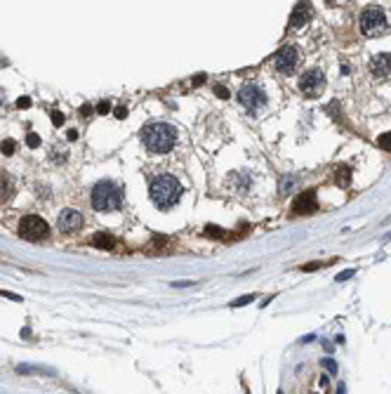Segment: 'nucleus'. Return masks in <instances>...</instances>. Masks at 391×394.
<instances>
[{
    "instance_id": "obj_1",
    "label": "nucleus",
    "mask_w": 391,
    "mask_h": 394,
    "mask_svg": "<svg viewBox=\"0 0 391 394\" xmlns=\"http://www.w3.org/2000/svg\"><path fill=\"white\" fill-rule=\"evenodd\" d=\"M181 192H184L181 182L175 175H158L148 184L151 201L156 203V208H160V210H170L172 205H177V201L181 198Z\"/></svg>"
},
{
    "instance_id": "obj_2",
    "label": "nucleus",
    "mask_w": 391,
    "mask_h": 394,
    "mask_svg": "<svg viewBox=\"0 0 391 394\" xmlns=\"http://www.w3.org/2000/svg\"><path fill=\"white\" fill-rule=\"evenodd\" d=\"M142 142L151 154H168L177 144V130L170 123H148L142 130Z\"/></svg>"
},
{
    "instance_id": "obj_3",
    "label": "nucleus",
    "mask_w": 391,
    "mask_h": 394,
    "mask_svg": "<svg viewBox=\"0 0 391 394\" xmlns=\"http://www.w3.org/2000/svg\"><path fill=\"white\" fill-rule=\"evenodd\" d=\"M123 187L116 184V182H97L95 187H92V196H90V201H92V208L99 210V213H113V210H120L123 208Z\"/></svg>"
},
{
    "instance_id": "obj_4",
    "label": "nucleus",
    "mask_w": 391,
    "mask_h": 394,
    "mask_svg": "<svg viewBox=\"0 0 391 394\" xmlns=\"http://www.w3.org/2000/svg\"><path fill=\"white\" fill-rule=\"evenodd\" d=\"M358 29L365 38H375V36H382L387 31V14L382 7L377 5H370L365 10L360 12V22H358Z\"/></svg>"
},
{
    "instance_id": "obj_5",
    "label": "nucleus",
    "mask_w": 391,
    "mask_h": 394,
    "mask_svg": "<svg viewBox=\"0 0 391 394\" xmlns=\"http://www.w3.org/2000/svg\"><path fill=\"white\" fill-rule=\"evenodd\" d=\"M19 236L31 241V243H40V241H45L50 236V227L38 215H26V217H21L19 222Z\"/></svg>"
},
{
    "instance_id": "obj_6",
    "label": "nucleus",
    "mask_w": 391,
    "mask_h": 394,
    "mask_svg": "<svg viewBox=\"0 0 391 394\" xmlns=\"http://www.w3.org/2000/svg\"><path fill=\"white\" fill-rule=\"evenodd\" d=\"M297 64H299V50H297L295 45H285V47H281L278 54H276L274 59V66L278 74H295Z\"/></svg>"
},
{
    "instance_id": "obj_7",
    "label": "nucleus",
    "mask_w": 391,
    "mask_h": 394,
    "mask_svg": "<svg viewBox=\"0 0 391 394\" xmlns=\"http://www.w3.org/2000/svg\"><path fill=\"white\" fill-rule=\"evenodd\" d=\"M238 102L243 104L248 111H259L266 104V95L259 85H245L238 92Z\"/></svg>"
},
{
    "instance_id": "obj_8",
    "label": "nucleus",
    "mask_w": 391,
    "mask_h": 394,
    "mask_svg": "<svg viewBox=\"0 0 391 394\" xmlns=\"http://www.w3.org/2000/svg\"><path fill=\"white\" fill-rule=\"evenodd\" d=\"M325 87V74L320 69H309L307 74L299 78V90L309 97L320 95V90Z\"/></svg>"
},
{
    "instance_id": "obj_9",
    "label": "nucleus",
    "mask_w": 391,
    "mask_h": 394,
    "mask_svg": "<svg viewBox=\"0 0 391 394\" xmlns=\"http://www.w3.org/2000/svg\"><path fill=\"white\" fill-rule=\"evenodd\" d=\"M57 227H59V232H62V234H75V232L83 227V215L78 213V210L66 208V210H62V213H59Z\"/></svg>"
},
{
    "instance_id": "obj_10",
    "label": "nucleus",
    "mask_w": 391,
    "mask_h": 394,
    "mask_svg": "<svg viewBox=\"0 0 391 394\" xmlns=\"http://www.w3.org/2000/svg\"><path fill=\"white\" fill-rule=\"evenodd\" d=\"M316 208H318L316 192L299 194V196L295 198V203H292V213H295V215H309V213H314Z\"/></svg>"
},
{
    "instance_id": "obj_11",
    "label": "nucleus",
    "mask_w": 391,
    "mask_h": 394,
    "mask_svg": "<svg viewBox=\"0 0 391 394\" xmlns=\"http://www.w3.org/2000/svg\"><path fill=\"white\" fill-rule=\"evenodd\" d=\"M309 19H311V5H309L307 0H299L295 5V10L290 12V26H292V29H299V26H304Z\"/></svg>"
},
{
    "instance_id": "obj_12",
    "label": "nucleus",
    "mask_w": 391,
    "mask_h": 394,
    "mask_svg": "<svg viewBox=\"0 0 391 394\" xmlns=\"http://www.w3.org/2000/svg\"><path fill=\"white\" fill-rule=\"evenodd\" d=\"M370 69H372V74L377 76V78L389 76V71H391V54L389 52L375 54V57H372V62H370Z\"/></svg>"
},
{
    "instance_id": "obj_13",
    "label": "nucleus",
    "mask_w": 391,
    "mask_h": 394,
    "mask_svg": "<svg viewBox=\"0 0 391 394\" xmlns=\"http://www.w3.org/2000/svg\"><path fill=\"white\" fill-rule=\"evenodd\" d=\"M14 192H17V187H14V180H12L10 175L0 172V203L12 201Z\"/></svg>"
},
{
    "instance_id": "obj_14",
    "label": "nucleus",
    "mask_w": 391,
    "mask_h": 394,
    "mask_svg": "<svg viewBox=\"0 0 391 394\" xmlns=\"http://www.w3.org/2000/svg\"><path fill=\"white\" fill-rule=\"evenodd\" d=\"M90 243L95 245V248H102V250H113L116 248V238L111 234H95L90 238Z\"/></svg>"
},
{
    "instance_id": "obj_15",
    "label": "nucleus",
    "mask_w": 391,
    "mask_h": 394,
    "mask_svg": "<svg viewBox=\"0 0 391 394\" xmlns=\"http://www.w3.org/2000/svg\"><path fill=\"white\" fill-rule=\"evenodd\" d=\"M335 182H337L339 187H349V182H351V170H349V168H339Z\"/></svg>"
},
{
    "instance_id": "obj_16",
    "label": "nucleus",
    "mask_w": 391,
    "mask_h": 394,
    "mask_svg": "<svg viewBox=\"0 0 391 394\" xmlns=\"http://www.w3.org/2000/svg\"><path fill=\"white\" fill-rule=\"evenodd\" d=\"M377 144H380V149L391 151V132H387V135H382V137L377 139Z\"/></svg>"
},
{
    "instance_id": "obj_17",
    "label": "nucleus",
    "mask_w": 391,
    "mask_h": 394,
    "mask_svg": "<svg viewBox=\"0 0 391 394\" xmlns=\"http://www.w3.org/2000/svg\"><path fill=\"white\" fill-rule=\"evenodd\" d=\"M0 151H2L5 156H12V154H14V142H12V139H5V142L0 144Z\"/></svg>"
},
{
    "instance_id": "obj_18",
    "label": "nucleus",
    "mask_w": 391,
    "mask_h": 394,
    "mask_svg": "<svg viewBox=\"0 0 391 394\" xmlns=\"http://www.w3.org/2000/svg\"><path fill=\"white\" fill-rule=\"evenodd\" d=\"M205 236H219V238H222L224 232L219 227H214V224H208V227H205Z\"/></svg>"
},
{
    "instance_id": "obj_19",
    "label": "nucleus",
    "mask_w": 391,
    "mask_h": 394,
    "mask_svg": "<svg viewBox=\"0 0 391 394\" xmlns=\"http://www.w3.org/2000/svg\"><path fill=\"white\" fill-rule=\"evenodd\" d=\"M283 184H281V194H287V189H292L295 187V177H283Z\"/></svg>"
},
{
    "instance_id": "obj_20",
    "label": "nucleus",
    "mask_w": 391,
    "mask_h": 394,
    "mask_svg": "<svg viewBox=\"0 0 391 394\" xmlns=\"http://www.w3.org/2000/svg\"><path fill=\"white\" fill-rule=\"evenodd\" d=\"M252 300H254V295H245V298H241V300H233L231 307H245V305H250Z\"/></svg>"
},
{
    "instance_id": "obj_21",
    "label": "nucleus",
    "mask_w": 391,
    "mask_h": 394,
    "mask_svg": "<svg viewBox=\"0 0 391 394\" xmlns=\"http://www.w3.org/2000/svg\"><path fill=\"white\" fill-rule=\"evenodd\" d=\"M50 118H52V123L57 125V128H62V125H64V114H62V111H52Z\"/></svg>"
},
{
    "instance_id": "obj_22",
    "label": "nucleus",
    "mask_w": 391,
    "mask_h": 394,
    "mask_svg": "<svg viewBox=\"0 0 391 394\" xmlns=\"http://www.w3.org/2000/svg\"><path fill=\"white\" fill-rule=\"evenodd\" d=\"M26 144H29L31 149H36V147H40V137H38L36 132H31V135L26 137Z\"/></svg>"
},
{
    "instance_id": "obj_23",
    "label": "nucleus",
    "mask_w": 391,
    "mask_h": 394,
    "mask_svg": "<svg viewBox=\"0 0 391 394\" xmlns=\"http://www.w3.org/2000/svg\"><path fill=\"white\" fill-rule=\"evenodd\" d=\"M214 92H217V97H219V99H229V90H226V87L224 85H214Z\"/></svg>"
},
{
    "instance_id": "obj_24",
    "label": "nucleus",
    "mask_w": 391,
    "mask_h": 394,
    "mask_svg": "<svg viewBox=\"0 0 391 394\" xmlns=\"http://www.w3.org/2000/svg\"><path fill=\"white\" fill-rule=\"evenodd\" d=\"M108 111H111V104H108V102H99V104H97V114L104 116V114H108Z\"/></svg>"
},
{
    "instance_id": "obj_25",
    "label": "nucleus",
    "mask_w": 391,
    "mask_h": 394,
    "mask_svg": "<svg viewBox=\"0 0 391 394\" xmlns=\"http://www.w3.org/2000/svg\"><path fill=\"white\" fill-rule=\"evenodd\" d=\"M17 107H19V109H29V107H31V99H29V97H19V99H17Z\"/></svg>"
},
{
    "instance_id": "obj_26",
    "label": "nucleus",
    "mask_w": 391,
    "mask_h": 394,
    "mask_svg": "<svg viewBox=\"0 0 391 394\" xmlns=\"http://www.w3.org/2000/svg\"><path fill=\"white\" fill-rule=\"evenodd\" d=\"M323 366H325V368H328L330 373H335V371H337V363L332 361V359H323Z\"/></svg>"
},
{
    "instance_id": "obj_27",
    "label": "nucleus",
    "mask_w": 391,
    "mask_h": 394,
    "mask_svg": "<svg viewBox=\"0 0 391 394\" xmlns=\"http://www.w3.org/2000/svg\"><path fill=\"white\" fill-rule=\"evenodd\" d=\"M351 276H354V269H349V272H342V274L337 276V281H347V278H351Z\"/></svg>"
},
{
    "instance_id": "obj_28",
    "label": "nucleus",
    "mask_w": 391,
    "mask_h": 394,
    "mask_svg": "<svg viewBox=\"0 0 391 394\" xmlns=\"http://www.w3.org/2000/svg\"><path fill=\"white\" fill-rule=\"evenodd\" d=\"M113 114H116V116H118V118H125V116H127V109H123V107H118V109H116V111H113Z\"/></svg>"
},
{
    "instance_id": "obj_29",
    "label": "nucleus",
    "mask_w": 391,
    "mask_h": 394,
    "mask_svg": "<svg viewBox=\"0 0 391 394\" xmlns=\"http://www.w3.org/2000/svg\"><path fill=\"white\" fill-rule=\"evenodd\" d=\"M90 114H92V109H90L87 104H85V107L80 109V116H90Z\"/></svg>"
},
{
    "instance_id": "obj_30",
    "label": "nucleus",
    "mask_w": 391,
    "mask_h": 394,
    "mask_svg": "<svg viewBox=\"0 0 391 394\" xmlns=\"http://www.w3.org/2000/svg\"><path fill=\"white\" fill-rule=\"evenodd\" d=\"M69 139H71V142H73V139H78V132H75V130H69Z\"/></svg>"
},
{
    "instance_id": "obj_31",
    "label": "nucleus",
    "mask_w": 391,
    "mask_h": 394,
    "mask_svg": "<svg viewBox=\"0 0 391 394\" xmlns=\"http://www.w3.org/2000/svg\"><path fill=\"white\" fill-rule=\"evenodd\" d=\"M203 80H205V76H198V78H193V85H201Z\"/></svg>"
},
{
    "instance_id": "obj_32",
    "label": "nucleus",
    "mask_w": 391,
    "mask_h": 394,
    "mask_svg": "<svg viewBox=\"0 0 391 394\" xmlns=\"http://www.w3.org/2000/svg\"><path fill=\"white\" fill-rule=\"evenodd\" d=\"M328 2H330V5H332V2H337V0H328Z\"/></svg>"
}]
</instances>
